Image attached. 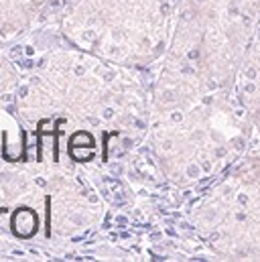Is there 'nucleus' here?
<instances>
[{
  "label": "nucleus",
  "mask_w": 260,
  "mask_h": 262,
  "mask_svg": "<svg viewBox=\"0 0 260 262\" xmlns=\"http://www.w3.org/2000/svg\"><path fill=\"white\" fill-rule=\"evenodd\" d=\"M12 230L16 236H23V238L33 236V232L37 230V215L29 207L18 209L12 217Z\"/></svg>",
  "instance_id": "nucleus-1"
}]
</instances>
